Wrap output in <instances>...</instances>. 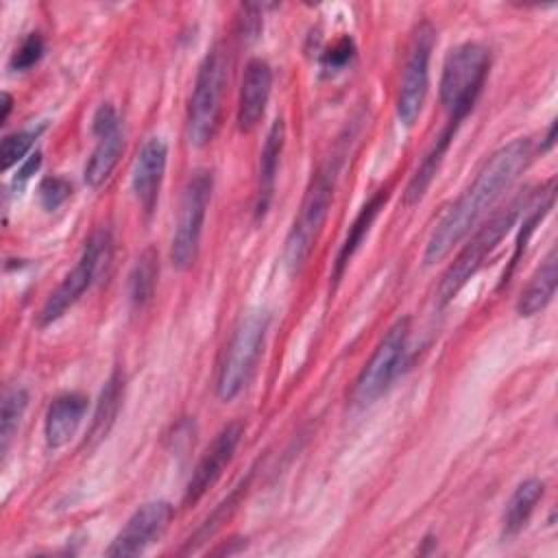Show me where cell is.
I'll list each match as a JSON object with an SVG mask.
<instances>
[{
  "label": "cell",
  "mask_w": 558,
  "mask_h": 558,
  "mask_svg": "<svg viewBox=\"0 0 558 558\" xmlns=\"http://www.w3.org/2000/svg\"><path fill=\"white\" fill-rule=\"evenodd\" d=\"M532 161L530 137H517L495 150L475 174L473 183L445 209L429 233L423 262L432 266L447 257L451 248L477 225L490 205L512 185Z\"/></svg>",
  "instance_id": "1"
},
{
  "label": "cell",
  "mask_w": 558,
  "mask_h": 558,
  "mask_svg": "<svg viewBox=\"0 0 558 558\" xmlns=\"http://www.w3.org/2000/svg\"><path fill=\"white\" fill-rule=\"evenodd\" d=\"M340 161L342 159L338 153L327 157V161L316 170V174L312 177V181L305 190V196L301 201L299 214L288 233L286 251H283V259H286V266L290 272H299V268L312 253L314 242L327 220L336 181H338V172H340Z\"/></svg>",
  "instance_id": "2"
},
{
  "label": "cell",
  "mask_w": 558,
  "mask_h": 558,
  "mask_svg": "<svg viewBox=\"0 0 558 558\" xmlns=\"http://www.w3.org/2000/svg\"><path fill=\"white\" fill-rule=\"evenodd\" d=\"M229 78V52L216 44L198 65L194 89L187 105L185 135L196 148L209 144L220 124L222 96Z\"/></svg>",
  "instance_id": "3"
},
{
  "label": "cell",
  "mask_w": 558,
  "mask_h": 558,
  "mask_svg": "<svg viewBox=\"0 0 558 558\" xmlns=\"http://www.w3.org/2000/svg\"><path fill=\"white\" fill-rule=\"evenodd\" d=\"M490 68V52L477 44L466 41L456 46L442 65L440 102L449 116V124H460L473 109Z\"/></svg>",
  "instance_id": "4"
},
{
  "label": "cell",
  "mask_w": 558,
  "mask_h": 558,
  "mask_svg": "<svg viewBox=\"0 0 558 558\" xmlns=\"http://www.w3.org/2000/svg\"><path fill=\"white\" fill-rule=\"evenodd\" d=\"M525 203L514 201L506 209L495 211L473 235L471 240L460 248L456 259L449 264L445 270L438 290H436V301L440 307L451 303L456 294L466 286V281L484 266L486 257L497 248V244L506 238V233L514 227L521 209Z\"/></svg>",
  "instance_id": "5"
},
{
  "label": "cell",
  "mask_w": 558,
  "mask_h": 558,
  "mask_svg": "<svg viewBox=\"0 0 558 558\" xmlns=\"http://www.w3.org/2000/svg\"><path fill=\"white\" fill-rule=\"evenodd\" d=\"M111 257H113L111 229L100 227L87 238V242L83 246V253H81L78 262L74 264V268L63 277V281L57 286V290L50 292V296L46 299V303L39 312V325L41 327L52 325L74 303H78V299L96 281H100V277L107 272V268L111 264Z\"/></svg>",
  "instance_id": "6"
},
{
  "label": "cell",
  "mask_w": 558,
  "mask_h": 558,
  "mask_svg": "<svg viewBox=\"0 0 558 558\" xmlns=\"http://www.w3.org/2000/svg\"><path fill=\"white\" fill-rule=\"evenodd\" d=\"M268 323L270 316L264 310H251L240 318L218 366L216 395L220 401H231L246 386L262 353Z\"/></svg>",
  "instance_id": "7"
},
{
  "label": "cell",
  "mask_w": 558,
  "mask_h": 558,
  "mask_svg": "<svg viewBox=\"0 0 558 558\" xmlns=\"http://www.w3.org/2000/svg\"><path fill=\"white\" fill-rule=\"evenodd\" d=\"M211 190H214V174L207 168H196L183 187L172 246H170V262L179 270H187L196 262L201 235H203V222L211 201Z\"/></svg>",
  "instance_id": "8"
},
{
  "label": "cell",
  "mask_w": 558,
  "mask_h": 558,
  "mask_svg": "<svg viewBox=\"0 0 558 558\" xmlns=\"http://www.w3.org/2000/svg\"><path fill=\"white\" fill-rule=\"evenodd\" d=\"M410 340V318H399L379 340L371 360L360 371L351 399L357 405H368L379 399L401 373Z\"/></svg>",
  "instance_id": "9"
},
{
  "label": "cell",
  "mask_w": 558,
  "mask_h": 558,
  "mask_svg": "<svg viewBox=\"0 0 558 558\" xmlns=\"http://www.w3.org/2000/svg\"><path fill=\"white\" fill-rule=\"evenodd\" d=\"M434 41H436L434 26L423 22L412 37L401 83H399L397 116L405 126H412L423 109L427 87H429V57L434 50Z\"/></svg>",
  "instance_id": "10"
},
{
  "label": "cell",
  "mask_w": 558,
  "mask_h": 558,
  "mask_svg": "<svg viewBox=\"0 0 558 558\" xmlns=\"http://www.w3.org/2000/svg\"><path fill=\"white\" fill-rule=\"evenodd\" d=\"M174 517V508L168 501H148L140 506L124 527L118 532V536L111 541V545L105 549L107 556H137L146 547H150L155 541L163 536L170 521Z\"/></svg>",
  "instance_id": "11"
},
{
  "label": "cell",
  "mask_w": 558,
  "mask_h": 558,
  "mask_svg": "<svg viewBox=\"0 0 558 558\" xmlns=\"http://www.w3.org/2000/svg\"><path fill=\"white\" fill-rule=\"evenodd\" d=\"M92 131L98 137V144L85 163L83 177H85V183L96 190L111 177V172L118 166L120 155L124 150V135H122L120 118L109 102H105L96 109Z\"/></svg>",
  "instance_id": "12"
},
{
  "label": "cell",
  "mask_w": 558,
  "mask_h": 558,
  "mask_svg": "<svg viewBox=\"0 0 558 558\" xmlns=\"http://www.w3.org/2000/svg\"><path fill=\"white\" fill-rule=\"evenodd\" d=\"M242 434H244V425L240 421L227 423L216 434V438L205 449V453L201 456L198 464L194 466V471L190 475V482H187V488H185V497H183V501L187 506L196 504L207 493V488L216 484V480L222 475L225 466L231 462V458H233V453H235V449L240 445Z\"/></svg>",
  "instance_id": "13"
},
{
  "label": "cell",
  "mask_w": 558,
  "mask_h": 558,
  "mask_svg": "<svg viewBox=\"0 0 558 558\" xmlns=\"http://www.w3.org/2000/svg\"><path fill=\"white\" fill-rule=\"evenodd\" d=\"M166 161H168V146L161 137H148L137 150V157L133 161L131 185L146 216H150L157 205L159 187L166 172Z\"/></svg>",
  "instance_id": "14"
},
{
  "label": "cell",
  "mask_w": 558,
  "mask_h": 558,
  "mask_svg": "<svg viewBox=\"0 0 558 558\" xmlns=\"http://www.w3.org/2000/svg\"><path fill=\"white\" fill-rule=\"evenodd\" d=\"M272 89V68L264 59H251L246 63L240 100H238V129L251 131L262 120Z\"/></svg>",
  "instance_id": "15"
},
{
  "label": "cell",
  "mask_w": 558,
  "mask_h": 558,
  "mask_svg": "<svg viewBox=\"0 0 558 558\" xmlns=\"http://www.w3.org/2000/svg\"><path fill=\"white\" fill-rule=\"evenodd\" d=\"M87 410V397L81 392H63L52 399L44 421V436L50 449L63 447L78 429Z\"/></svg>",
  "instance_id": "16"
},
{
  "label": "cell",
  "mask_w": 558,
  "mask_h": 558,
  "mask_svg": "<svg viewBox=\"0 0 558 558\" xmlns=\"http://www.w3.org/2000/svg\"><path fill=\"white\" fill-rule=\"evenodd\" d=\"M283 137H286V126L283 120L277 118L264 140L262 153H259V172H257V196H255V218H264L275 194V181H277V170H279V159L283 150Z\"/></svg>",
  "instance_id": "17"
},
{
  "label": "cell",
  "mask_w": 558,
  "mask_h": 558,
  "mask_svg": "<svg viewBox=\"0 0 558 558\" xmlns=\"http://www.w3.org/2000/svg\"><path fill=\"white\" fill-rule=\"evenodd\" d=\"M556 283H558V262H556V251H551L545 257V262L536 268V272L530 277L527 286L521 290L517 301L519 316H534L541 310H545L554 299Z\"/></svg>",
  "instance_id": "18"
},
{
  "label": "cell",
  "mask_w": 558,
  "mask_h": 558,
  "mask_svg": "<svg viewBox=\"0 0 558 558\" xmlns=\"http://www.w3.org/2000/svg\"><path fill=\"white\" fill-rule=\"evenodd\" d=\"M386 198H388V187H386V190H377V192L368 198V203L360 209V214L355 216V220H353V225L349 227V233H347V238H344V242H342V246H340V253H338V257H336L333 281H340V277H342L347 264L351 262V257L355 255V251L362 246V242H364V238H366L371 225L375 222L379 209L384 207Z\"/></svg>",
  "instance_id": "19"
},
{
  "label": "cell",
  "mask_w": 558,
  "mask_h": 558,
  "mask_svg": "<svg viewBox=\"0 0 558 558\" xmlns=\"http://www.w3.org/2000/svg\"><path fill=\"white\" fill-rule=\"evenodd\" d=\"M122 392H124V377L120 371H113L100 390L85 445H96L98 440H102L109 434V429L118 416V410H120Z\"/></svg>",
  "instance_id": "20"
},
{
  "label": "cell",
  "mask_w": 558,
  "mask_h": 558,
  "mask_svg": "<svg viewBox=\"0 0 558 558\" xmlns=\"http://www.w3.org/2000/svg\"><path fill=\"white\" fill-rule=\"evenodd\" d=\"M543 493H545V484L536 477L523 480L514 488V493L510 495L506 510H504V534L506 536H514L523 530V525L527 523L536 504L541 501Z\"/></svg>",
  "instance_id": "21"
},
{
  "label": "cell",
  "mask_w": 558,
  "mask_h": 558,
  "mask_svg": "<svg viewBox=\"0 0 558 558\" xmlns=\"http://www.w3.org/2000/svg\"><path fill=\"white\" fill-rule=\"evenodd\" d=\"M456 129H458L456 124H449V126L442 131V135L434 142V146L429 148V153L423 157L421 166L416 168L414 177L410 179V183H408V187H405V203H408V205L418 203V201L423 198V194L427 192V187H429V183L434 181V174L438 172V166H440V161H442V157H445V153H447V148H449V144H451V140H453V135H456Z\"/></svg>",
  "instance_id": "22"
},
{
  "label": "cell",
  "mask_w": 558,
  "mask_h": 558,
  "mask_svg": "<svg viewBox=\"0 0 558 558\" xmlns=\"http://www.w3.org/2000/svg\"><path fill=\"white\" fill-rule=\"evenodd\" d=\"M157 272H159L157 253L153 248H146L137 257L129 275V303L133 310H144L150 303L155 283H157Z\"/></svg>",
  "instance_id": "23"
},
{
  "label": "cell",
  "mask_w": 558,
  "mask_h": 558,
  "mask_svg": "<svg viewBox=\"0 0 558 558\" xmlns=\"http://www.w3.org/2000/svg\"><path fill=\"white\" fill-rule=\"evenodd\" d=\"M551 205H554V181H549L543 190H538V194H534V198L530 201L527 214H525V220H523V227H521V233H519L517 244H514V255H512V262H510L508 272L504 275V281L510 279L512 270H514L517 264H519L521 253L525 251V244H527L530 235L534 233V229H536V225L543 220V216L551 209Z\"/></svg>",
  "instance_id": "24"
},
{
  "label": "cell",
  "mask_w": 558,
  "mask_h": 558,
  "mask_svg": "<svg viewBox=\"0 0 558 558\" xmlns=\"http://www.w3.org/2000/svg\"><path fill=\"white\" fill-rule=\"evenodd\" d=\"M26 405H28V392L24 388L13 386L4 392L2 408H0V451L2 453H7L15 432L20 427Z\"/></svg>",
  "instance_id": "25"
},
{
  "label": "cell",
  "mask_w": 558,
  "mask_h": 558,
  "mask_svg": "<svg viewBox=\"0 0 558 558\" xmlns=\"http://www.w3.org/2000/svg\"><path fill=\"white\" fill-rule=\"evenodd\" d=\"M37 135H39V129H26V131H15L11 135H4L2 144H0L2 170H9L11 166L20 163L24 159V155L33 148Z\"/></svg>",
  "instance_id": "26"
},
{
  "label": "cell",
  "mask_w": 558,
  "mask_h": 558,
  "mask_svg": "<svg viewBox=\"0 0 558 558\" xmlns=\"http://www.w3.org/2000/svg\"><path fill=\"white\" fill-rule=\"evenodd\" d=\"M44 50H46V44H44V37L39 33H28L20 46L15 48V52L11 54V70L15 72H26L31 70L33 65H37L44 57Z\"/></svg>",
  "instance_id": "27"
},
{
  "label": "cell",
  "mask_w": 558,
  "mask_h": 558,
  "mask_svg": "<svg viewBox=\"0 0 558 558\" xmlns=\"http://www.w3.org/2000/svg\"><path fill=\"white\" fill-rule=\"evenodd\" d=\"M39 203L46 211H54L59 209L72 194V183L63 177H46L41 183H39Z\"/></svg>",
  "instance_id": "28"
},
{
  "label": "cell",
  "mask_w": 558,
  "mask_h": 558,
  "mask_svg": "<svg viewBox=\"0 0 558 558\" xmlns=\"http://www.w3.org/2000/svg\"><path fill=\"white\" fill-rule=\"evenodd\" d=\"M351 57H353V41L349 37H342L336 46H331L325 52L323 61L327 68H342Z\"/></svg>",
  "instance_id": "29"
},
{
  "label": "cell",
  "mask_w": 558,
  "mask_h": 558,
  "mask_svg": "<svg viewBox=\"0 0 558 558\" xmlns=\"http://www.w3.org/2000/svg\"><path fill=\"white\" fill-rule=\"evenodd\" d=\"M41 166V153H35V155H31L28 159H26V163H22V168L17 170V177H15V181L20 179V181H26L31 174H35V170Z\"/></svg>",
  "instance_id": "30"
},
{
  "label": "cell",
  "mask_w": 558,
  "mask_h": 558,
  "mask_svg": "<svg viewBox=\"0 0 558 558\" xmlns=\"http://www.w3.org/2000/svg\"><path fill=\"white\" fill-rule=\"evenodd\" d=\"M11 105H13L11 96H9V94H2V116H0V122H2V124L7 122V118H9V113H11Z\"/></svg>",
  "instance_id": "31"
},
{
  "label": "cell",
  "mask_w": 558,
  "mask_h": 558,
  "mask_svg": "<svg viewBox=\"0 0 558 558\" xmlns=\"http://www.w3.org/2000/svg\"><path fill=\"white\" fill-rule=\"evenodd\" d=\"M554 137H556V122L549 124V131H547V137H545V144H543V150H549L554 146Z\"/></svg>",
  "instance_id": "32"
}]
</instances>
